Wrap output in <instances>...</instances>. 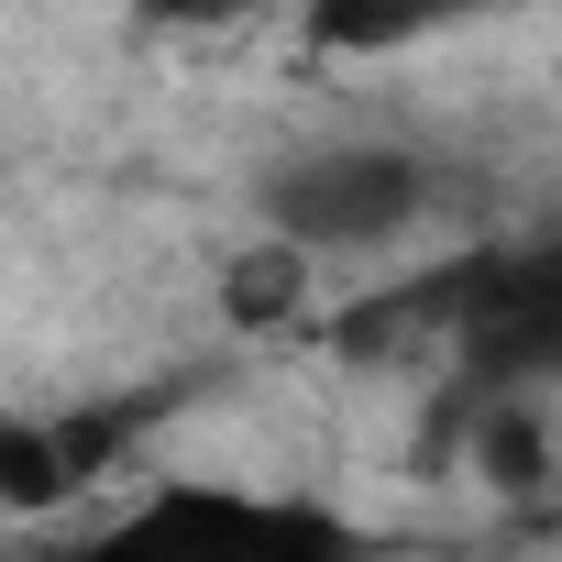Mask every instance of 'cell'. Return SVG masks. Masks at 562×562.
<instances>
[{
    "instance_id": "obj_1",
    "label": "cell",
    "mask_w": 562,
    "mask_h": 562,
    "mask_svg": "<svg viewBox=\"0 0 562 562\" xmlns=\"http://www.w3.org/2000/svg\"><path fill=\"white\" fill-rule=\"evenodd\" d=\"M430 210H441V166L397 133H331V144H299L265 166V232H288L321 265L397 254Z\"/></svg>"
},
{
    "instance_id": "obj_2",
    "label": "cell",
    "mask_w": 562,
    "mask_h": 562,
    "mask_svg": "<svg viewBox=\"0 0 562 562\" xmlns=\"http://www.w3.org/2000/svg\"><path fill=\"white\" fill-rule=\"evenodd\" d=\"M122 441H133L122 408H100V419H23V408H0V518H45V507H67L78 485L111 474Z\"/></svg>"
},
{
    "instance_id": "obj_3",
    "label": "cell",
    "mask_w": 562,
    "mask_h": 562,
    "mask_svg": "<svg viewBox=\"0 0 562 562\" xmlns=\"http://www.w3.org/2000/svg\"><path fill=\"white\" fill-rule=\"evenodd\" d=\"M288 12H299V34L321 56H408V45L496 12V0H288Z\"/></svg>"
},
{
    "instance_id": "obj_4",
    "label": "cell",
    "mask_w": 562,
    "mask_h": 562,
    "mask_svg": "<svg viewBox=\"0 0 562 562\" xmlns=\"http://www.w3.org/2000/svg\"><path fill=\"white\" fill-rule=\"evenodd\" d=\"M221 321L232 331H310L321 321V254H299L288 232H254L221 265Z\"/></svg>"
},
{
    "instance_id": "obj_5",
    "label": "cell",
    "mask_w": 562,
    "mask_h": 562,
    "mask_svg": "<svg viewBox=\"0 0 562 562\" xmlns=\"http://www.w3.org/2000/svg\"><path fill=\"white\" fill-rule=\"evenodd\" d=\"M210 12H276V0H210Z\"/></svg>"
}]
</instances>
